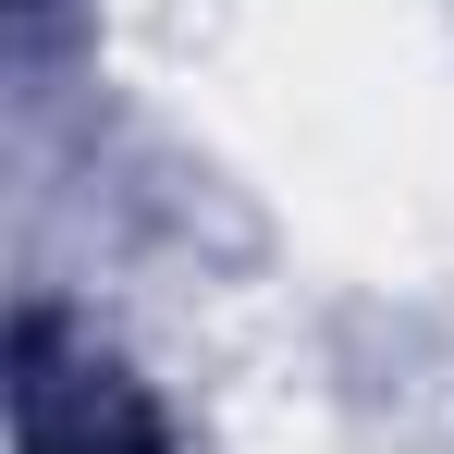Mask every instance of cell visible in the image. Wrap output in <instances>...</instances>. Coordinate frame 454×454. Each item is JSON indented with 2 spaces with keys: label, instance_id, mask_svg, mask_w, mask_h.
I'll return each mask as SVG.
<instances>
[{
  "label": "cell",
  "instance_id": "6da1fadb",
  "mask_svg": "<svg viewBox=\"0 0 454 454\" xmlns=\"http://www.w3.org/2000/svg\"><path fill=\"white\" fill-rule=\"evenodd\" d=\"M25 454H160V430L123 393H86V418H74L50 380H25Z\"/></svg>",
  "mask_w": 454,
  "mask_h": 454
}]
</instances>
